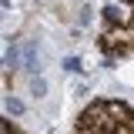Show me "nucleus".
<instances>
[{
    "label": "nucleus",
    "mask_w": 134,
    "mask_h": 134,
    "mask_svg": "<svg viewBox=\"0 0 134 134\" xmlns=\"http://www.w3.org/2000/svg\"><path fill=\"white\" fill-rule=\"evenodd\" d=\"M3 107H7L10 114H24V100H17V97H7V100H3Z\"/></svg>",
    "instance_id": "obj_1"
},
{
    "label": "nucleus",
    "mask_w": 134,
    "mask_h": 134,
    "mask_svg": "<svg viewBox=\"0 0 134 134\" xmlns=\"http://www.w3.org/2000/svg\"><path fill=\"white\" fill-rule=\"evenodd\" d=\"M30 91H34V97H44L47 84H44V81H30Z\"/></svg>",
    "instance_id": "obj_2"
},
{
    "label": "nucleus",
    "mask_w": 134,
    "mask_h": 134,
    "mask_svg": "<svg viewBox=\"0 0 134 134\" xmlns=\"http://www.w3.org/2000/svg\"><path fill=\"white\" fill-rule=\"evenodd\" d=\"M64 67H67V70H74V74H77V70H81V60H77V57H70V60H64Z\"/></svg>",
    "instance_id": "obj_3"
},
{
    "label": "nucleus",
    "mask_w": 134,
    "mask_h": 134,
    "mask_svg": "<svg viewBox=\"0 0 134 134\" xmlns=\"http://www.w3.org/2000/svg\"><path fill=\"white\" fill-rule=\"evenodd\" d=\"M0 134H7V127H3V124H0Z\"/></svg>",
    "instance_id": "obj_4"
}]
</instances>
